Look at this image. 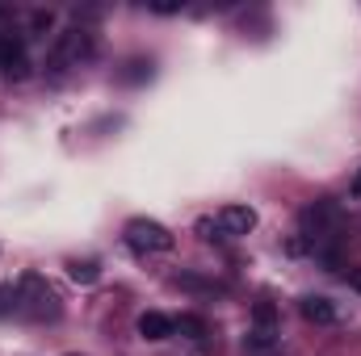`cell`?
<instances>
[{"label": "cell", "instance_id": "6da1fadb", "mask_svg": "<svg viewBox=\"0 0 361 356\" xmlns=\"http://www.w3.org/2000/svg\"><path fill=\"white\" fill-rule=\"evenodd\" d=\"M92 55H97V34L85 30V25H72V30L55 34V46H51V55H47V72H51V76H63L68 68L89 63Z\"/></svg>", "mask_w": 361, "mask_h": 356}, {"label": "cell", "instance_id": "7a4b0ae2", "mask_svg": "<svg viewBox=\"0 0 361 356\" xmlns=\"http://www.w3.org/2000/svg\"><path fill=\"white\" fill-rule=\"evenodd\" d=\"M17 298H21V314H30V319H38V323L63 314L59 293H55V285H51L42 272H25V276L17 281Z\"/></svg>", "mask_w": 361, "mask_h": 356}, {"label": "cell", "instance_id": "3957f363", "mask_svg": "<svg viewBox=\"0 0 361 356\" xmlns=\"http://www.w3.org/2000/svg\"><path fill=\"white\" fill-rule=\"evenodd\" d=\"M126 243H130L135 252H143V256H164V252L177 248V235H173L169 227L152 222V218H130V222H126Z\"/></svg>", "mask_w": 361, "mask_h": 356}, {"label": "cell", "instance_id": "277c9868", "mask_svg": "<svg viewBox=\"0 0 361 356\" xmlns=\"http://www.w3.org/2000/svg\"><path fill=\"white\" fill-rule=\"evenodd\" d=\"M336 222H341V210L328 197L302 210V235H311V239H328V231H336Z\"/></svg>", "mask_w": 361, "mask_h": 356}, {"label": "cell", "instance_id": "5b68a950", "mask_svg": "<svg viewBox=\"0 0 361 356\" xmlns=\"http://www.w3.org/2000/svg\"><path fill=\"white\" fill-rule=\"evenodd\" d=\"M0 72L8 80H25L30 76V59H25V42L21 38H0Z\"/></svg>", "mask_w": 361, "mask_h": 356}, {"label": "cell", "instance_id": "8992f818", "mask_svg": "<svg viewBox=\"0 0 361 356\" xmlns=\"http://www.w3.org/2000/svg\"><path fill=\"white\" fill-rule=\"evenodd\" d=\"M219 227H223V235H248L257 227V210L252 205H223L219 210Z\"/></svg>", "mask_w": 361, "mask_h": 356}, {"label": "cell", "instance_id": "52a82bcc", "mask_svg": "<svg viewBox=\"0 0 361 356\" xmlns=\"http://www.w3.org/2000/svg\"><path fill=\"white\" fill-rule=\"evenodd\" d=\"M298 310H302V319H307V323H315V327H332V323H336V306H332L328 298H319V293L302 298V302H298Z\"/></svg>", "mask_w": 361, "mask_h": 356}, {"label": "cell", "instance_id": "ba28073f", "mask_svg": "<svg viewBox=\"0 0 361 356\" xmlns=\"http://www.w3.org/2000/svg\"><path fill=\"white\" fill-rule=\"evenodd\" d=\"M139 336H143V340H169V336H177V327H173L169 314L143 310V314H139Z\"/></svg>", "mask_w": 361, "mask_h": 356}, {"label": "cell", "instance_id": "9c48e42d", "mask_svg": "<svg viewBox=\"0 0 361 356\" xmlns=\"http://www.w3.org/2000/svg\"><path fill=\"white\" fill-rule=\"evenodd\" d=\"M173 327H177L185 340H206L210 336V327H206L202 314H180V319H173Z\"/></svg>", "mask_w": 361, "mask_h": 356}, {"label": "cell", "instance_id": "30bf717a", "mask_svg": "<svg viewBox=\"0 0 361 356\" xmlns=\"http://www.w3.org/2000/svg\"><path fill=\"white\" fill-rule=\"evenodd\" d=\"M68 276H72L76 285H92V281L101 276V265H97V260H72V265H68Z\"/></svg>", "mask_w": 361, "mask_h": 356}, {"label": "cell", "instance_id": "8fae6325", "mask_svg": "<svg viewBox=\"0 0 361 356\" xmlns=\"http://www.w3.org/2000/svg\"><path fill=\"white\" fill-rule=\"evenodd\" d=\"M252 352H265V348H273L277 344V331H265V327H257V331H248V340H244Z\"/></svg>", "mask_w": 361, "mask_h": 356}, {"label": "cell", "instance_id": "7c38bea8", "mask_svg": "<svg viewBox=\"0 0 361 356\" xmlns=\"http://www.w3.org/2000/svg\"><path fill=\"white\" fill-rule=\"evenodd\" d=\"M13 310H21V298H17L13 285H0V319H8Z\"/></svg>", "mask_w": 361, "mask_h": 356}, {"label": "cell", "instance_id": "4fadbf2b", "mask_svg": "<svg viewBox=\"0 0 361 356\" xmlns=\"http://www.w3.org/2000/svg\"><path fill=\"white\" fill-rule=\"evenodd\" d=\"M252 319H257V327L273 331V323H277V310H273L269 302H257V306H252Z\"/></svg>", "mask_w": 361, "mask_h": 356}, {"label": "cell", "instance_id": "5bb4252c", "mask_svg": "<svg viewBox=\"0 0 361 356\" xmlns=\"http://www.w3.org/2000/svg\"><path fill=\"white\" fill-rule=\"evenodd\" d=\"M197 235L214 243V239H223V227H219V222H210V218H202V222H197Z\"/></svg>", "mask_w": 361, "mask_h": 356}, {"label": "cell", "instance_id": "9a60e30c", "mask_svg": "<svg viewBox=\"0 0 361 356\" xmlns=\"http://www.w3.org/2000/svg\"><path fill=\"white\" fill-rule=\"evenodd\" d=\"M30 25L42 34V30H51V25H55V17H51V13H34V21H30Z\"/></svg>", "mask_w": 361, "mask_h": 356}, {"label": "cell", "instance_id": "2e32d148", "mask_svg": "<svg viewBox=\"0 0 361 356\" xmlns=\"http://www.w3.org/2000/svg\"><path fill=\"white\" fill-rule=\"evenodd\" d=\"M152 8H156V13H180L177 0H160V4H152Z\"/></svg>", "mask_w": 361, "mask_h": 356}, {"label": "cell", "instance_id": "e0dca14e", "mask_svg": "<svg viewBox=\"0 0 361 356\" xmlns=\"http://www.w3.org/2000/svg\"><path fill=\"white\" fill-rule=\"evenodd\" d=\"M353 197H361V172L353 177Z\"/></svg>", "mask_w": 361, "mask_h": 356}, {"label": "cell", "instance_id": "ac0fdd59", "mask_svg": "<svg viewBox=\"0 0 361 356\" xmlns=\"http://www.w3.org/2000/svg\"><path fill=\"white\" fill-rule=\"evenodd\" d=\"M353 289H357V293H361V268H357V272H353Z\"/></svg>", "mask_w": 361, "mask_h": 356}]
</instances>
